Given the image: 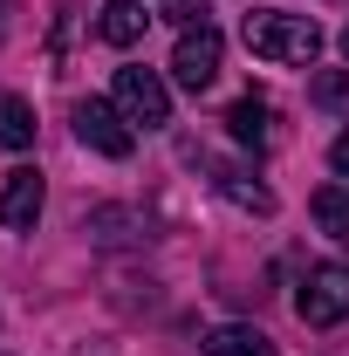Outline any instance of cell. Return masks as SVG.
I'll use <instances>...</instances> for the list:
<instances>
[{"mask_svg":"<svg viewBox=\"0 0 349 356\" xmlns=\"http://www.w3.org/2000/svg\"><path fill=\"white\" fill-rule=\"evenodd\" d=\"M240 42L254 48L261 62H281V69H308V62L322 55V28H315V14L267 7V14H247V21H240Z\"/></svg>","mask_w":349,"mask_h":356,"instance_id":"1","label":"cell"},{"mask_svg":"<svg viewBox=\"0 0 349 356\" xmlns=\"http://www.w3.org/2000/svg\"><path fill=\"white\" fill-rule=\"evenodd\" d=\"M343 55H349V28H343Z\"/></svg>","mask_w":349,"mask_h":356,"instance_id":"16","label":"cell"},{"mask_svg":"<svg viewBox=\"0 0 349 356\" xmlns=\"http://www.w3.org/2000/svg\"><path fill=\"white\" fill-rule=\"evenodd\" d=\"M110 103L124 110V124H131V131H165V124H172V89L158 83L151 69H117Z\"/></svg>","mask_w":349,"mask_h":356,"instance_id":"2","label":"cell"},{"mask_svg":"<svg viewBox=\"0 0 349 356\" xmlns=\"http://www.w3.org/2000/svg\"><path fill=\"white\" fill-rule=\"evenodd\" d=\"M213 178H219V192H226L233 206H254V213H274V192H267V185H254V178L240 172V165H213Z\"/></svg>","mask_w":349,"mask_h":356,"instance_id":"12","label":"cell"},{"mask_svg":"<svg viewBox=\"0 0 349 356\" xmlns=\"http://www.w3.org/2000/svg\"><path fill=\"white\" fill-rule=\"evenodd\" d=\"M315 96H322V103H343V96H349V76H343V69H329V76H315Z\"/></svg>","mask_w":349,"mask_h":356,"instance_id":"13","label":"cell"},{"mask_svg":"<svg viewBox=\"0 0 349 356\" xmlns=\"http://www.w3.org/2000/svg\"><path fill=\"white\" fill-rule=\"evenodd\" d=\"M226 131L240 137V144H254V151H267V144H274V110H267L261 96H240V103L226 110Z\"/></svg>","mask_w":349,"mask_h":356,"instance_id":"8","label":"cell"},{"mask_svg":"<svg viewBox=\"0 0 349 356\" xmlns=\"http://www.w3.org/2000/svg\"><path fill=\"white\" fill-rule=\"evenodd\" d=\"M295 309H302L308 329H336V322L349 315V267H343V261L308 267V281H302V295H295Z\"/></svg>","mask_w":349,"mask_h":356,"instance_id":"3","label":"cell"},{"mask_svg":"<svg viewBox=\"0 0 349 356\" xmlns=\"http://www.w3.org/2000/svg\"><path fill=\"white\" fill-rule=\"evenodd\" d=\"M0 144H7V151H28V144H35V110H28L14 89H0Z\"/></svg>","mask_w":349,"mask_h":356,"instance_id":"11","label":"cell"},{"mask_svg":"<svg viewBox=\"0 0 349 356\" xmlns=\"http://www.w3.org/2000/svg\"><path fill=\"white\" fill-rule=\"evenodd\" d=\"M76 137H83L96 158H131V151H137V131L124 124V110H117V103H103V96L76 103Z\"/></svg>","mask_w":349,"mask_h":356,"instance_id":"5","label":"cell"},{"mask_svg":"<svg viewBox=\"0 0 349 356\" xmlns=\"http://www.w3.org/2000/svg\"><path fill=\"white\" fill-rule=\"evenodd\" d=\"M219 62H226V35H219L213 21H199V28H185V35H178L172 76L192 89V96H199V89H213V83H219Z\"/></svg>","mask_w":349,"mask_h":356,"instance_id":"4","label":"cell"},{"mask_svg":"<svg viewBox=\"0 0 349 356\" xmlns=\"http://www.w3.org/2000/svg\"><path fill=\"white\" fill-rule=\"evenodd\" d=\"M0 28H7V21H0Z\"/></svg>","mask_w":349,"mask_h":356,"instance_id":"17","label":"cell"},{"mask_svg":"<svg viewBox=\"0 0 349 356\" xmlns=\"http://www.w3.org/2000/svg\"><path fill=\"white\" fill-rule=\"evenodd\" d=\"M42 172L35 165H21V172H7V185H0V226H14V233H28V226L42 220Z\"/></svg>","mask_w":349,"mask_h":356,"instance_id":"6","label":"cell"},{"mask_svg":"<svg viewBox=\"0 0 349 356\" xmlns=\"http://www.w3.org/2000/svg\"><path fill=\"white\" fill-rule=\"evenodd\" d=\"M329 165H336V178H349V131L329 144Z\"/></svg>","mask_w":349,"mask_h":356,"instance_id":"14","label":"cell"},{"mask_svg":"<svg viewBox=\"0 0 349 356\" xmlns=\"http://www.w3.org/2000/svg\"><path fill=\"white\" fill-rule=\"evenodd\" d=\"M206 356H281V350L267 343L261 329H247V322H226V329H213V336H206Z\"/></svg>","mask_w":349,"mask_h":356,"instance_id":"9","label":"cell"},{"mask_svg":"<svg viewBox=\"0 0 349 356\" xmlns=\"http://www.w3.org/2000/svg\"><path fill=\"white\" fill-rule=\"evenodd\" d=\"M315 226H322L336 247H349V185H322V192H315Z\"/></svg>","mask_w":349,"mask_h":356,"instance_id":"10","label":"cell"},{"mask_svg":"<svg viewBox=\"0 0 349 356\" xmlns=\"http://www.w3.org/2000/svg\"><path fill=\"white\" fill-rule=\"evenodd\" d=\"M144 21H151V14H144V0H103V14H96V35H103L110 48H131L137 35H144Z\"/></svg>","mask_w":349,"mask_h":356,"instance_id":"7","label":"cell"},{"mask_svg":"<svg viewBox=\"0 0 349 356\" xmlns=\"http://www.w3.org/2000/svg\"><path fill=\"white\" fill-rule=\"evenodd\" d=\"M69 356H110V350H89V343H83V350H69Z\"/></svg>","mask_w":349,"mask_h":356,"instance_id":"15","label":"cell"}]
</instances>
